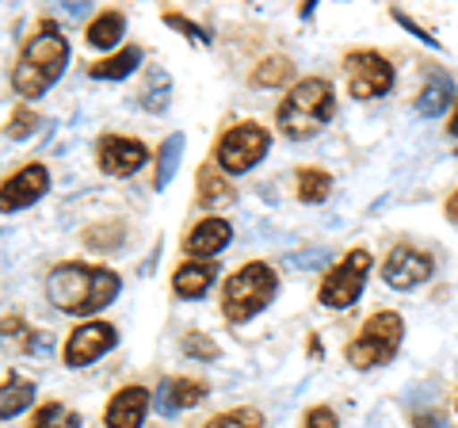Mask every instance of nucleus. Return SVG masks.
<instances>
[{"label": "nucleus", "instance_id": "obj_1", "mask_svg": "<svg viewBox=\"0 0 458 428\" xmlns=\"http://www.w3.org/2000/svg\"><path fill=\"white\" fill-rule=\"evenodd\" d=\"M119 291L123 279L111 268H96V264H57L47 276V298L62 313H73V318L111 306Z\"/></svg>", "mask_w": 458, "mask_h": 428}, {"label": "nucleus", "instance_id": "obj_2", "mask_svg": "<svg viewBox=\"0 0 458 428\" xmlns=\"http://www.w3.org/2000/svg\"><path fill=\"white\" fill-rule=\"evenodd\" d=\"M65 65H69V42L62 35V27L54 20H42L38 35H31L16 69H12V89H16V96H23V99H38L42 92L62 81Z\"/></svg>", "mask_w": 458, "mask_h": 428}, {"label": "nucleus", "instance_id": "obj_3", "mask_svg": "<svg viewBox=\"0 0 458 428\" xmlns=\"http://www.w3.org/2000/svg\"><path fill=\"white\" fill-rule=\"evenodd\" d=\"M336 116V96L333 84L325 77H302L291 92L283 96V104L276 107V123L279 131L291 141H306L328 126V119Z\"/></svg>", "mask_w": 458, "mask_h": 428}, {"label": "nucleus", "instance_id": "obj_4", "mask_svg": "<svg viewBox=\"0 0 458 428\" xmlns=\"http://www.w3.org/2000/svg\"><path fill=\"white\" fill-rule=\"evenodd\" d=\"M276 295H279V276H276V268L264 264V261H249V264H241L237 272L225 279L222 313H225L229 325H245V321L256 318L260 310H267Z\"/></svg>", "mask_w": 458, "mask_h": 428}, {"label": "nucleus", "instance_id": "obj_5", "mask_svg": "<svg viewBox=\"0 0 458 428\" xmlns=\"http://www.w3.org/2000/svg\"><path fill=\"white\" fill-rule=\"evenodd\" d=\"M401 337H405V321H401V313L394 310H378L370 313L363 321V330L355 333V340L348 345V364L360 367V371H370V367H382L390 364L397 348H401Z\"/></svg>", "mask_w": 458, "mask_h": 428}, {"label": "nucleus", "instance_id": "obj_6", "mask_svg": "<svg viewBox=\"0 0 458 428\" xmlns=\"http://www.w3.org/2000/svg\"><path fill=\"white\" fill-rule=\"evenodd\" d=\"M267 150H271L267 126L237 123V126H229V131L218 138V146H214V165H218L225 176H241V173H249V168L260 165L267 157Z\"/></svg>", "mask_w": 458, "mask_h": 428}, {"label": "nucleus", "instance_id": "obj_7", "mask_svg": "<svg viewBox=\"0 0 458 428\" xmlns=\"http://www.w3.org/2000/svg\"><path fill=\"white\" fill-rule=\"evenodd\" d=\"M367 272H370V253L367 249H352L344 261L321 279V291L318 298L328 306V310H344L352 306L355 298L363 295V283H367Z\"/></svg>", "mask_w": 458, "mask_h": 428}, {"label": "nucleus", "instance_id": "obj_8", "mask_svg": "<svg viewBox=\"0 0 458 428\" xmlns=\"http://www.w3.org/2000/svg\"><path fill=\"white\" fill-rule=\"evenodd\" d=\"M344 69H348V92L355 99H375L394 89V65H390V58H382L378 50L348 54Z\"/></svg>", "mask_w": 458, "mask_h": 428}, {"label": "nucleus", "instance_id": "obj_9", "mask_svg": "<svg viewBox=\"0 0 458 428\" xmlns=\"http://www.w3.org/2000/svg\"><path fill=\"white\" fill-rule=\"evenodd\" d=\"M114 340H119V330H114L111 321H84L65 337L62 360H65V367H89L104 352L114 348Z\"/></svg>", "mask_w": 458, "mask_h": 428}, {"label": "nucleus", "instance_id": "obj_10", "mask_svg": "<svg viewBox=\"0 0 458 428\" xmlns=\"http://www.w3.org/2000/svg\"><path fill=\"white\" fill-rule=\"evenodd\" d=\"M50 192V168L47 165H23L16 176H8L4 184H0V210H23L38 203L42 195Z\"/></svg>", "mask_w": 458, "mask_h": 428}, {"label": "nucleus", "instance_id": "obj_11", "mask_svg": "<svg viewBox=\"0 0 458 428\" xmlns=\"http://www.w3.org/2000/svg\"><path fill=\"white\" fill-rule=\"evenodd\" d=\"M99 168H104L107 176H134L141 165L149 161V150L146 141L138 138H123V134H104L99 138Z\"/></svg>", "mask_w": 458, "mask_h": 428}, {"label": "nucleus", "instance_id": "obj_12", "mask_svg": "<svg viewBox=\"0 0 458 428\" xmlns=\"http://www.w3.org/2000/svg\"><path fill=\"white\" fill-rule=\"evenodd\" d=\"M382 276L394 291H412L420 287L424 279H432V256L424 249H409V245H397L382 264Z\"/></svg>", "mask_w": 458, "mask_h": 428}, {"label": "nucleus", "instance_id": "obj_13", "mask_svg": "<svg viewBox=\"0 0 458 428\" xmlns=\"http://www.w3.org/2000/svg\"><path fill=\"white\" fill-rule=\"evenodd\" d=\"M229 241H233V226H229V218L210 214V218H199L188 230V237H183V253H188L191 261H210V256H218Z\"/></svg>", "mask_w": 458, "mask_h": 428}, {"label": "nucleus", "instance_id": "obj_14", "mask_svg": "<svg viewBox=\"0 0 458 428\" xmlns=\"http://www.w3.org/2000/svg\"><path fill=\"white\" fill-rule=\"evenodd\" d=\"M149 390L146 387H123L111 394V402L104 409V424L107 428H141V421H146L149 413Z\"/></svg>", "mask_w": 458, "mask_h": 428}, {"label": "nucleus", "instance_id": "obj_15", "mask_svg": "<svg viewBox=\"0 0 458 428\" xmlns=\"http://www.w3.org/2000/svg\"><path fill=\"white\" fill-rule=\"evenodd\" d=\"M214 279H218V264L214 261H188L172 272V291L180 298H203L214 287Z\"/></svg>", "mask_w": 458, "mask_h": 428}, {"label": "nucleus", "instance_id": "obj_16", "mask_svg": "<svg viewBox=\"0 0 458 428\" xmlns=\"http://www.w3.org/2000/svg\"><path fill=\"white\" fill-rule=\"evenodd\" d=\"M210 394V387L203 379H188V375H180V379H168L165 387H161V406L165 413H172V409H188V406H199L203 398Z\"/></svg>", "mask_w": 458, "mask_h": 428}, {"label": "nucleus", "instance_id": "obj_17", "mask_svg": "<svg viewBox=\"0 0 458 428\" xmlns=\"http://www.w3.org/2000/svg\"><path fill=\"white\" fill-rule=\"evenodd\" d=\"M451 96H454L451 77L447 73H432V77H428V84L420 89V96H417V116H424V119L443 116L447 104H451Z\"/></svg>", "mask_w": 458, "mask_h": 428}, {"label": "nucleus", "instance_id": "obj_18", "mask_svg": "<svg viewBox=\"0 0 458 428\" xmlns=\"http://www.w3.org/2000/svg\"><path fill=\"white\" fill-rule=\"evenodd\" d=\"M123 31H126V16L111 8V12H99V16L89 23L84 39H89V47H96V50H111V47H119Z\"/></svg>", "mask_w": 458, "mask_h": 428}, {"label": "nucleus", "instance_id": "obj_19", "mask_svg": "<svg viewBox=\"0 0 458 428\" xmlns=\"http://www.w3.org/2000/svg\"><path fill=\"white\" fill-rule=\"evenodd\" d=\"M31 402H35V382L31 379L8 375L4 382H0V421H12L16 413H23Z\"/></svg>", "mask_w": 458, "mask_h": 428}, {"label": "nucleus", "instance_id": "obj_20", "mask_svg": "<svg viewBox=\"0 0 458 428\" xmlns=\"http://www.w3.org/2000/svg\"><path fill=\"white\" fill-rule=\"evenodd\" d=\"M183 146H188V138H183L180 131H176V134H168V138L161 141V150H157V173H153V188H157V192H165V188H168V180L176 176L180 157H183Z\"/></svg>", "mask_w": 458, "mask_h": 428}, {"label": "nucleus", "instance_id": "obj_21", "mask_svg": "<svg viewBox=\"0 0 458 428\" xmlns=\"http://www.w3.org/2000/svg\"><path fill=\"white\" fill-rule=\"evenodd\" d=\"M138 65H141V50L138 47H123L119 54H111V58L89 65V77H96V81H123V77H131Z\"/></svg>", "mask_w": 458, "mask_h": 428}, {"label": "nucleus", "instance_id": "obj_22", "mask_svg": "<svg viewBox=\"0 0 458 428\" xmlns=\"http://www.w3.org/2000/svg\"><path fill=\"white\" fill-rule=\"evenodd\" d=\"M291 77H294V62L283 58V54H271V58H264L249 73V84L252 89H279V84H286Z\"/></svg>", "mask_w": 458, "mask_h": 428}, {"label": "nucleus", "instance_id": "obj_23", "mask_svg": "<svg viewBox=\"0 0 458 428\" xmlns=\"http://www.w3.org/2000/svg\"><path fill=\"white\" fill-rule=\"evenodd\" d=\"M294 188H298V199H302V203H325L328 192H333V176H328L325 168L306 165L294 173Z\"/></svg>", "mask_w": 458, "mask_h": 428}, {"label": "nucleus", "instance_id": "obj_24", "mask_svg": "<svg viewBox=\"0 0 458 428\" xmlns=\"http://www.w3.org/2000/svg\"><path fill=\"white\" fill-rule=\"evenodd\" d=\"M168 96H172V81L165 69H149L146 73V84H141V92H138V104L153 111V116H161V111L168 107Z\"/></svg>", "mask_w": 458, "mask_h": 428}, {"label": "nucleus", "instance_id": "obj_25", "mask_svg": "<svg viewBox=\"0 0 458 428\" xmlns=\"http://www.w3.org/2000/svg\"><path fill=\"white\" fill-rule=\"evenodd\" d=\"M222 199H233V184L222 176L218 165H203L199 168V203L210 207V203H222Z\"/></svg>", "mask_w": 458, "mask_h": 428}, {"label": "nucleus", "instance_id": "obj_26", "mask_svg": "<svg viewBox=\"0 0 458 428\" xmlns=\"http://www.w3.org/2000/svg\"><path fill=\"white\" fill-rule=\"evenodd\" d=\"M27 428H81V413L65 402H42Z\"/></svg>", "mask_w": 458, "mask_h": 428}, {"label": "nucleus", "instance_id": "obj_27", "mask_svg": "<svg viewBox=\"0 0 458 428\" xmlns=\"http://www.w3.org/2000/svg\"><path fill=\"white\" fill-rule=\"evenodd\" d=\"M207 428H264V413L252 409V406H241V409H229V413L210 417Z\"/></svg>", "mask_w": 458, "mask_h": 428}, {"label": "nucleus", "instance_id": "obj_28", "mask_svg": "<svg viewBox=\"0 0 458 428\" xmlns=\"http://www.w3.org/2000/svg\"><path fill=\"white\" fill-rule=\"evenodd\" d=\"M0 340H4L8 348L27 352V348H35L31 340H38V337H35V330L23 318H0Z\"/></svg>", "mask_w": 458, "mask_h": 428}, {"label": "nucleus", "instance_id": "obj_29", "mask_svg": "<svg viewBox=\"0 0 458 428\" xmlns=\"http://www.w3.org/2000/svg\"><path fill=\"white\" fill-rule=\"evenodd\" d=\"M183 355H191V360H203V364H214V360H218V355H222V348L218 345H214V340L207 337V333H183Z\"/></svg>", "mask_w": 458, "mask_h": 428}, {"label": "nucleus", "instance_id": "obj_30", "mask_svg": "<svg viewBox=\"0 0 458 428\" xmlns=\"http://www.w3.org/2000/svg\"><path fill=\"white\" fill-rule=\"evenodd\" d=\"M123 234H126V230H123V222L114 226L111 234L104 230V226H92V230L84 234V245H89V249H119V245H123Z\"/></svg>", "mask_w": 458, "mask_h": 428}, {"label": "nucleus", "instance_id": "obj_31", "mask_svg": "<svg viewBox=\"0 0 458 428\" xmlns=\"http://www.w3.org/2000/svg\"><path fill=\"white\" fill-rule=\"evenodd\" d=\"M35 126H38L35 111L31 107H16V111H12V119H8V138H31Z\"/></svg>", "mask_w": 458, "mask_h": 428}, {"label": "nucleus", "instance_id": "obj_32", "mask_svg": "<svg viewBox=\"0 0 458 428\" xmlns=\"http://www.w3.org/2000/svg\"><path fill=\"white\" fill-rule=\"evenodd\" d=\"M161 20H165L168 27H176V31H183L191 42H207V31H203L199 23H191L188 16H183V12H161Z\"/></svg>", "mask_w": 458, "mask_h": 428}, {"label": "nucleus", "instance_id": "obj_33", "mask_svg": "<svg viewBox=\"0 0 458 428\" xmlns=\"http://www.w3.org/2000/svg\"><path fill=\"white\" fill-rule=\"evenodd\" d=\"M302 428H340V421H336V413L328 409V406H313V409L306 413Z\"/></svg>", "mask_w": 458, "mask_h": 428}, {"label": "nucleus", "instance_id": "obj_34", "mask_svg": "<svg viewBox=\"0 0 458 428\" xmlns=\"http://www.w3.org/2000/svg\"><path fill=\"white\" fill-rule=\"evenodd\" d=\"M412 428H443L439 413H412Z\"/></svg>", "mask_w": 458, "mask_h": 428}, {"label": "nucleus", "instance_id": "obj_35", "mask_svg": "<svg viewBox=\"0 0 458 428\" xmlns=\"http://www.w3.org/2000/svg\"><path fill=\"white\" fill-rule=\"evenodd\" d=\"M447 218H451V222H458V192L447 199Z\"/></svg>", "mask_w": 458, "mask_h": 428}, {"label": "nucleus", "instance_id": "obj_36", "mask_svg": "<svg viewBox=\"0 0 458 428\" xmlns=\"http://www.w3.org/2000/svg\"><path fill=\"white\" fill-rule=\"evenodd\" d=\"M447 131L458 138V107H454V116H451V123H447Z\"/></svg>", "mask_w": 458, "mask_h": 428}]
</instances>
